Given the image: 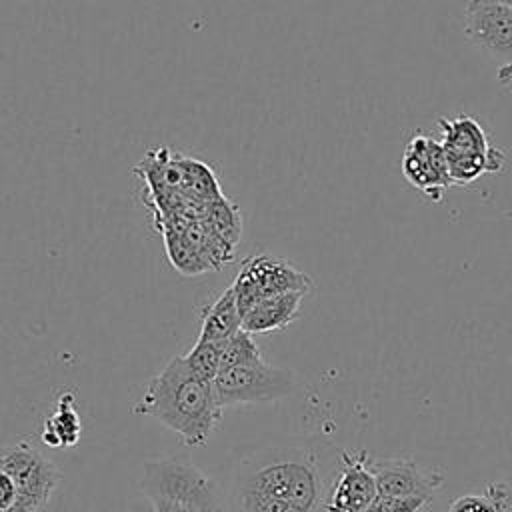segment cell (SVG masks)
I'll return each instance as SVG.
<instances>
[{
	"label": "cell",
	"instance_id": "cell-15",
	"mask_svg": "<svg viewBox=\"0 0 512 512\" xmlns=\"http://www.w3.org/2000/svg\"><path fill=\"white\" fill-rule=\"evenodd\" d=\"M446 154V166H448V176L452 184H470L482 174L488 172H500L506 156L500 148L492 146L490 152L486 154Z\"/></svg>",
	"mask_w": 512,
	"mask_h": 512
},
{
	"label": "cell",
	"instance_id": "cell-17",
	"mask_svg": "<svg viewBox=\"0 0 512 512\" xmlns=\"http://www.w3.org/2000/svg\"><path fill=\"white\" fill-rule=\"evenodd\" d=\"M164 242H166V254L170 264L184 276H198L204 274L208 270H212V266L208 264V260L198 252V248L184 236L182 232H174V230H164Z\"/></svg>",
	"mask_w": 512,
	"mask_h": 512
},
{
	"label": "cell",
	"instance_id": "cell-6",
	"mask_svg": "<svg viewBox=\"0 0 512 512\" xmlns=\"http://www.w3.org/2000/svg\"><path fill=\"white\" fill-rule=\"evenodd\" d=\"M0 468L12 476L18 490L14 512L42 510L60 482L56 464L30 442L0 448Z\"/></svg>",
	"mask_w": 512,
	"mask_h": 512
},
{
	"label": "cell",
	"instance_id": "cell-5",
	"mask_svg": "<svg viewBox=\"0 0 512 512\" xmlns=\"http://www.w3.org/2000/svg\"><path fill=\"white\" fill-rule=\"evenodd\" d=\"M212 384L220 408H226L284 398L294 390L296 376L292 370L272 366L262 358L252 364L220 370Z\"/></svg>",
	"mask_w": 512,
	"mask_h": 512
},
{
	"label": "cell",
	"instance_id": "cell-22",
	"mask_svg": "<svg viewBox=\"0 0 512 512\" xmlns=\"http://www.w3.org/2000/svg\"><path fill=\"white\" fill-rule=\"evenodd\" d=\"M430 500L426 498H398L378 494L366 512H420Z\"/></svg>",
	"mask_w": 512,
	"mask_h": 512
},
{
	"label": "cell",
	"instance_id": "cell-11",
	"mask_svg": "<svg viewBox=\"0 0 512 512\" xmlns=\"http://www.w3.org/2000/svg\"><path fill=\"white\" fill-rule=\"evenodd\" d=\"M304 292H288L260 300L242 316V330L248 334H266L284 330L298 318Z\"/></svg>",
	"mask_w": 512,
	"mask_h": 512
},
{
	"label": "cell",
	"instance_id": "cell-18",
	"mask_svg": "<svg viewBox=\"0 0 512 512\" xmlns=\"http://www.w3.org/2000/svg\"><path fill=\"white\" fill-rule=\"evenodd\" d=\"M204 222L218 234L222 236L228 244L236 246L240 240L242 232V218L236 208L228 198H218L212 202H206V212H204Z\"/></svg>",
	"mask_w": 512,
	"mask_h": 512
},
{
	"label": "cell",
	"instance_id": "cell-10",
	"mask_svg": "<svg viewBox=\"0 0 512 512\" xmlns=\"http://www.w3.org/2000/svg\"><path fill=\"white\" fill-rule=\"evenodd\" d=\"M370 470L376 480L378 494L398 498H426L442 486L444 474L436 468H424L406 458H370Z\"/></svg>",
	"mask_w": 512,
	"mask_h": 512
},
{
	"label": "cell",
	"instance_id": "cell-1",
	"mask_svg": "<svg viewBox=\"0 0 512 512\" xmlns=\"http://www.w3.org/2000/svg\"><path fill=\"white\" fill-rule=\"evenodd\" d=\"M340 450L316 438L284 440L248 452L232 480V490L256 492L298 512H322Z\"/></svg>",
	"mask_w": 512,
	"mask_h": 512
},
{
	"label": "cell",
	"instance_id": "cell-25",
	"mask_svg": "<svg viewBox=\"0 0 512 512\" xmlns=\"http://www.w3.org/2000/svg\"><path fill=\"white\" fill-rule=\"evenodd\" d=\"M498 2H502V4H506V6L512 8V0H498Z\"/></svg>",
	"mask_w": 512,
	"mask_h": 512
},
{
	"label": "cell",
	"instance_id": "cell-8",
	"mask_svg": "<svg viewBox=\"0 0 512 512\" xmlns=\"http://www.w3.org/2000/svg\"><path fill=\"white\" fill-rule=\"evenodd\" d=\"M464 34L488 56L512 64V8L498 0H470L464 12Z\"/></svg>",
	"mask_w": 512,
	"mask_h": 512
},
{
	"label": "cell",
	"instance_id": "cell-13",
	"mask_svg": "<svg viewBox=\"0 0 512 512\" xmlns=\"http://www.w3.org/2000/svg\"><path fill=\"white\" fill-rule=\"evenodd\" d=\"M440 128V142L444 152L450 154H486L492 150V144L488 142V136L480 122L474 116L460 114L454 118L440 116L438 118Z\"/></svg>",
	"mask_w": 512,
	"mask_h": 512
},
{
	"label": "cell",
	"instance_id": "cell-19",
	"mask_svg": "<svg viewBox=\"0 0 512 512\" xmlns=\"http://www.w3.org/2000/svg\"><path fill=\"white\" fill-rule=\"evenodd\" d=\"M510 506V492L504 484H490L486 494H464L450 504L448 512H504Z\"/></svg>",
	"mask_w": 512,
	"mask_h": 512
},
{
	"label": "cell",
	"instance_id": "cell-14",
	"mask_svg": "<svg viewBox=\"0 0 512 512\" xmlns=\"http://www.w3.org/2000/svg\"><path fill=\"white\" fill-rule=\"evenodd\" d=\"M80 432L82 422L76 410V398L72 392H64L58 396L54 412L46 416L40 438L46 446L52 448H72L78 444Z\"/></svg>",
	"mask_w": 512,
	"mask_h": 512
},
{
	"label": "cell",
	"instance_id": "cell-12",
	"mask_svg": "<svg viewBox=\"0 0 512 512\" xmlns=\"http://www.w3.org/2000/svg\"><path fill=\"white\" fill-rule=\"evenodd\" d=\"M242 330V314L236 302V292L228 286L212 304L200 312L198 340L224 342Z\"/></svg>",
	"mask_w": 512,
	"mask_h": 512
},
{
	"label": "cell",
	"instance_id": "cell-3",
	"mask_svg": "<svg viewBox=\"0 0 512 512\" xmlns=\"http://www.w3.org/2000/svg\"><path fill=\"white\" fill-rule=\"evenodd\" d=\"M140 488L154 512H226L216 482L184 454L146 460Z\"/></svg>",
	"mask_w": 512,
	"mask_h": 512
},
{
	"label": "cell",
	"instance_id": "cell-7",
	"mask_svg": "<svg viewBox=\"0 0 512 512\" xmlns=\"http://www.w3.org/2000/svg\"><path fill=\"white\" fill-rule=\"evenodd\" d=\"M378 496L366 450H340V468L332 478L322 512H366Z\"/></svg>",
	"mask_w": 512,
	"mask_h": 512
},
{
	"label": "cell",
	"instance_id": "cell-23",
	"mask_svg": "<svg viewBox=\"0 0 512 512\" xmlns=\"http://www.w3.org/2000/svg\"><path fill=\"white\" fill-rule=\"evenodd\" d=\"M18 502V490L12 476L0 468V512H14Z\"/></svg>",
	"mask_w": 512,
	"mask_h": 512
},
{
	"label": "cell",
	"instance_id": "cell-2",
	"mask_svg": "<svg viewBox=\"0 0 512 512\" xmlns=\"http://www.w3.org/2000/svg\"><path fill=\"white\" fill-rule=\"evenodd\" d=\"M132 410L162 422L188 448L202 446L222 416L214 384L200 380L188 368L184 356H174L148 382L140 402Z\"/></svg>",
	"mask_w": 512,
	"mask_h": 512
},
{
	"label": "cell",
	"instance_id": "cell-4",
	"mask_svg": "<svg viewBox=\"0 0 512 512\" xmlns=\"http://www.w3.org/2000/svg\"><path fill=\"white\" fill-rule=\"evenodd\" d=\"M240 314L244 316L252 306L264 298L312 290V278L292 266L288 260L268 252H258L246 258L232 284Z\"/></svg>",
	"mask_w": 512,
	"mask_h": 512
},
{
	"label": "cell",
	"instance_id": "cell-9",
	"mask_svg": "<svg viewBox=\"0 0 512 512\" xmlns=\"http://www.w3.org/2000/svg\"><path fill=\"white\" fill-rule=\"evenodd\" d=\"M400 168L404 178L434 202H440L444 188L452 186L442 142L432 136L414 134L404 148Z\"/></svg>",
	"mask_w": 512,
	"mask_h": 512
},
{
	"label": "cell",
	"instance_id": "cell-16",
	"mask_svg": "<svg viewBox=\"0 0 512 512\" xmlns=\"http://www.w3.org/2000/svg\"><path fill=\"white\" fill-rule=\"evenodd\" d=\"M178 160L184 174V194L188 198L200 202H212L222 198L218 178L208 164L188 156H178Z\"/></svg>",
	"mask_w": 512,
	"mask_h": 512
},
{
	"label": "cell",
	"instance_id": "cell-20",
	"mask_svg": "<svg viewBox=\"0 0 512 512\" xmlns=\"http://www.w3.org/2000/svg\"><path fill=\"white\" fill-rule=\"evenodd\" d=\"M188 368L206 382H214L222 364V342L196 340L192 350L184 354Z\"/></svg>",
	"mask_w": 512,
	"mask_h": 512
},
{
	"label": "cell",
	"instance_id": "cell-24",
	"mask_svg": "<svg viewBox=\"0 0 512 512\" xmlns=\"http://www.w3.org/2000/svg\"><path fill=\"white\" fill-rule=\"evenodd\" d=\"M498 82H500V84H510V82H512V64L500 66V70H498Z\"/></svg>",
	"mask_w": 512,
	"mask_h": 512
},
{
	"label": "cell",
	"instance_id": "cell-21",
	"mask_svg": "<svg viewBox=\"0 0 512 512\" xmlns=\"http://www.w3.org/2000/svg\"><path fill=\"white\" fill-rule=\"evenodd\" d=\"M262 360L260 348L254 342L252 334L240 330L232 338L222 342V364L220 370L232 368V366H242V364H252Z\"/></svg>",
	"mask_w": 512,
	"mask_h": 512
}]
</instances>
